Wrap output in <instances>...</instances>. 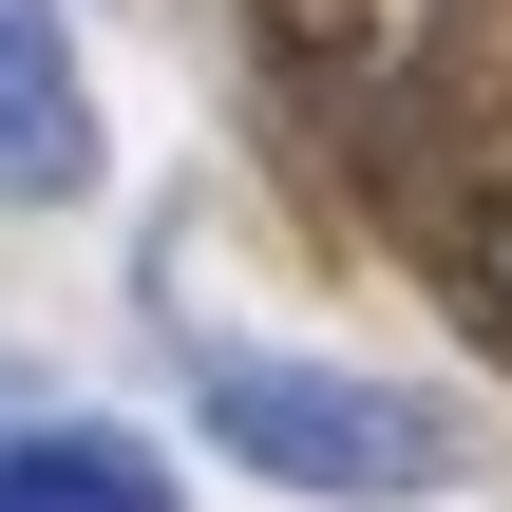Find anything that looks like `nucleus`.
<instances>
[{"label":"nucleus","instance_id":"1","mask_svg":"<svg viewBox=\"0 0 512 512\" xmlns=\"http://www.w3.org/2000/svg\"><path fill=\"white\" fill-rule=\"evenodd\" d=\"M190 418L266 475V494H304V512H380V494H437L456 475V418L418 399V380H361V361H209L190 380Z\"/></svg>","mask_w":512,"mask_h":512},{"label":"nucleus","instance_id":"3","mask_svg":"<svg viewBox=\"0 0 512 512\" xmlns=\"http://www.w3.org/2000/svg\"><path fill=\"white\" fill-rule=\"evenodd\" d=\"M0 512H190V494H171V456H152V437L57 418V437H0Z\"/></svg>","mask_w":512,"mask_h":512},{"label":"nucleus","instance_id":"5","mask_svg":"<svg viewBox=\"0 0 512 512\" xmlns=\"http://www.w3.org/2000/svg\"><path fill=\"white\" fill-rule=\"evenodd\" d=\"M0 19H19V0H0Z\"/></svg>","mask_w":512,"mask_h":512},{"label":"nucleus","instance_id":"4","mask_svg":"<svg viewBox=\"0 0 512 512\" xmlns=\"http://www.w3.org/2000/svg\"><path fill=\"white\" fill-rule=\"evenodd\" d=\"M475 285H494V323H512V190H494V228H475Z\"/></svg>","mask_w":512,"mask_h":512},{"label":"nucleus","instance_id":"2","mask_svg":"<svg viewBox=\"0 0 512 512\" xmlns=\"http://www.w3.org/2000/svg\"><path fill=\"white\" fill-rule=\"evenodd\" d=\"M95 190V76H76V19L19 0L0 19V209H76Z\"/></svg>","mask_w":512,"mask_h":512}]
</instances>
